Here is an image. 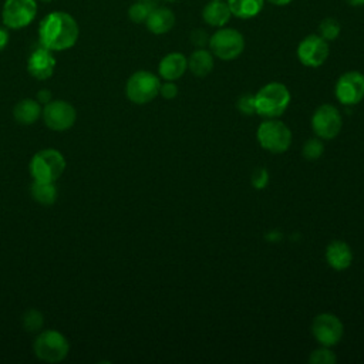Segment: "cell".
I'll return each instance as SVG.
<instances>
[{
    "instance_id": "obj_2",
    "label": "cell",
    "mask_w": 364,
    "mask_h": 364,
    "mask_svg": "<svg viewBox=\"0 0 364 364\" xmlns=\"http://www.w3.org/2000/svg\"><path fill=\"white\" fill-rule=\"evenodd\" d=\"M289 88L277 81L263 85L255 95L256 114L264 118H279L290 104Z\"/></svg>"
},
{
    "instance_id": "obj_28",
    "label": "cell",
    "mask_w": 364,
    "mask_h": 364,
    "mask_svg": "<svg viewBox=\"0 0 364 364\" xmlns=\"http://www.w3.org/2000/svg\"><path fill=\"white\" fill-rule=\"evenodd\" d=\"M237 109L243 114V115H253L256 114V107H255V95L252 94H243L239 97L237 102H236Z\"/></svg>"
},
{
    "instance_id": "obj_6",
    "label": "cell",
    "mask_w": 364,
    "mask_h": 364,
    "mask_svg": "<svg viewBox=\"0 0 364 364\" xmlns=\"http://www.w3.org/2000/svg\"><path fill=\"white\" fill-rule=\"evenodd\" d=\"M210 53L223 60L230 61L237 58L245 50V38L240 31L229 27H220L209 37Z\"/></svg>"
},
{
    "instance_id": "obj_35",
    "label": "cell",
    "mask_w": 364,
    "mask_h": 364,
    "mask_svg": "<svg viewBox=\"0 0 364 364\" xmlns=\"http://www.w3.org/2000/svg\"><path fill=\"white\" fill-rule=\"evenodd\" d=\"M351 6L358 7V6H364V0H347Z\"/></svg>"
},
{
    "instance_id": "obj_17",
    "label": "cell",
    "mask_w": 364,
    "mask_h": 364,
    "mask_svg": "<svg viewBox=\"0 0 364 364\" xmlns=\"http://www.w3.org/2000/svg\"><path fill=\"white\" fill-rule=\"evenodd\" d=\"M175 14L168 7H155L151 14L146 17V28L154 34H165L171 31L175 26Z\"/></svg>"
},
{
    "instance_id": "obj_37",
    "label": "cell",
    "mask_w": 364,
    "mask_h": 364,
    "mask_svg": "<svg viewBox=\"0 0 364 364\" xmlns=\"http://www.w3.org/2000/svg\"><path fill=\"white\" fill-rule=\"evenodd\" d=\"M43 1H51V0H43Z\"/></svg>"
},
{
    "instance_id": "obj_36",
    "label": "cell",
    "mask_w": 364,
    "mask_h": 364,
    "mask_svg": "<svg viewBox=\"0 0 364 364\" xmlns=\"http://www.w3.org/2000/svg\"><path fill=\"white\" fill-rule=\"evenodd\" d=\"M164 1H168V3H172V1H176V0H164Z\"/></svg>"
},
{
    "instance_id": "obj_25",
    "label": "cell",
    "mask_w": 364,
    "mask_h": 364,
    "mask_svg": "<svg viewBox=\"0 0 364 364\" xmlns=\"http://www.w3.org/2000/svg\"><path fill=\"white\" fill-rule=\"evenodd\" d=\"M324 152V145L321 142V138H310L306 141L303 146V156L307 161H316L318 159Z\"/></svg>"
},
{
    "instance_id": "obj_13",
    "label": "cell",
    "mask_w": 364,
    "mask_h": 364,
    "mask_svg": "<svg viewBox=\"0 0 364 364\" xmlns=\"http://www.w3.org/2000/svg\"><path fill=\"white\" fill-rule=\"evenodd\" d=\"M336 97L344 105H355L364 98V74L347 71L340 75L336 84Z\"/></svg>"
},
{
    "instance_id": "obj_18",
    "label": "cell",
    "mask_w": 364,
    "mask_h": 364,
    "mask_svg": "<svg viewBox=\"0 0 364 364\" xmlns=\"http://www.w3.org/2000/svg\"><path fill=\"white\" fill-rule=\"evenodd\" d=\"M203 21L212 27H223L232 17L228 3L225 0H210L202 10Z\"/></svg>"
},
{
    "instance_id": "obj_27",
    "label": "cell",
    "mask_w": 364,
    "mask_h": 364,
    "mask_svg": "<svg viewBox=\"0 0 364 364\" xmlns=\"http://www.w3.org/2000/svg\"><path fill=\"white\" fill-rule=\"evenodd\" d=\"M23 326L30 333L38 331L43 327V314L34 309L26 311V314L23 316Z\"/></svg>"
},
{
    "instance_id": "obj_34",
    "label": "cell",
    "mask_w": 364,
    "mask_h": 364,
    "mask_svg": "<svg viewBox=\"0 0 364 364\" xmlns=\"http://www.w3.org/2000/svg\"><path fill=\"white\" fill-rule=\"evenodd\" d=\"M269 3H272V4H274V6H286V4H289L291 0H267Z\"/></svg>"
},
{
    "instance_id": "obj_11",
    "label": "cell",
    "mask_w": 364,
    "mask_h": 364,
    "mask_svg": "<svg viewBox=\"0 0 364 364\" xmlns=\"http://www.w3.org/2000/svg\"><path fill=\"white\" fill-rule=\"evenodd\" d=\"M343 125L338 109L331 104L320 105L311 117V128L321 139H333L338 135Z\"/></svg>"
},
{
    "instance_id": "obj_9",
    "label": "cell",
    "mask_w": 364,
    "mask_h": 364,
    "mask_svg": "<svg viewBox=\"0 0 364 364\" xmlns=\"http://www.w3.org/2000/svg\"><path fill=\"white\" fill-rule=\"evenodd\" d=\"M311 334L324 347H333L340 343L344 334L341 320L331 313H321L311 323Z\"/></svg>"
},
{
    "instance_id": "obj_1",
    "label": "cell",
    "mask_w": 364,
    "mask_h": 364,
    "mask_svg": "<svg viewBox=\"0 0 364 364\" xmlns=\"http://www.w3.org/2000/svg\"><path fill=\"white\" fill-rule=\"evenodd\" d=\"M80 37L77 20L65 11L48 13L38 26L40 46L51 51H64L71 48Z\"/></svg>"
},
{
    "instance_id": "obj_20",
    "label": "cell",
    "mask_w": 364,
    "mask_h": 364,
    "mask_svg": "<svg viewBox=\"0 0 364 364\" xmlns=\"http://www.w3.org/2000/svg\"><path fill=\"white\" fill-rule=\"evenodd\" d=\"M13 115L18 124L31 125L41 115L40 102L34 101L31 98H24L16 104V107L13 109Z\"/></svg>"
},
{
    "instance_id": "obj_19",
    "label": "cell",
    "mask_w": 364,
    "mask_h": 364,
    "mask_svg": "<svg viewBox=\"0 0 364 364\" xmlns=\"http://www.w3.org/2000/svg\"><path fill=\"white\" fill-rule=\"evenodd\" d=\"M213 54L209 50L198 48L188 58V68L195 77H206L213 70Z\"/></svg>"
},
{
    "instance_id": "obj_30",
    "label": "cell",
    "mask_w": 364,
    "mask_h": 364,
    "mask_svg": "<svg viewBox=\"0 0 364 364\" xmlns=\"http://www.w3.org/2000/svg\"><path fill=\"white\" fill-rule=\"evenodd\" d=\"M191 41L198 48H203V46H206L209 43V36H208V33L205 30L195 28L191 33Z\"/></svg>"
},
{
    "instance_id": "obj_23",
    "label": "cell",
    "mask_w": 364,
    "mask_h": 364,
    "mask_svg": "<svg viewBox=\"0 0 364 364\" xmlns=\"http://www.w3.org/2000/svg\"><path fill=\"white\" fill-rule=\"evenodd\" d=\"M155 0H136L132 3L128 9V17L134 23H145L146 17L151 14V11L156 7Z\"/></svg>"
},
{
    "instance_id": "obj_12",
    "label": "cell",
    "mask_w": 364,
    "mask_h": 364,
    "mask_svg": "<svg viewBox=\"0 0 364 364\" xmlns=\"http://www.w3.org/2000/svg\"><path fill=\"white\" fill-rule=\"evenodd\" d=\"M297 58L306 67H320L328 57V43L318 34L306 36L297 46Z\"/></svg>"
},
{
    "instance_id": "obj_7",
    "label": "cell",
    "mask_w": 364,
    "mask_h": 364,
    "mask_svg": "<svg viewBox=\"0 0 364 364\" xmlns=\"http://www.w3.org/2000/svg\"><path fill=\"white\" fill-rule=\"evenodd\" d=\"M159 87L161 81L154 73L141 70L128 78L125 94L131 102L144 105L151 102L159 94Z\"/></svg>"
},
{
    "instance_id": "obj_14",
    "label": "cell",
    "mask_w": 364,
    "mask_h": 364,
    "mask_svg": "<svg viewBox=\"0 0 364 364\" xmlns=\"http://www.w3.org/2000/svg\"><path fill=\"white\" fill-rule=\"evenodd\" d=\"M55 64L53 51L40 46L31 51L27 60V71L33 78L43 81L53 75Z\"/></svg>"
},
{
    "instance_id": "obj_8",
    "label": "cell",
    "mask_w": 364,
    "mask_h": 364,
    "mask_svg": "<svg viewBox=\"0 0 364 364\" xmlns=\"http://www.w3.org/2000/svg\"><path fill=\"white\" fill-rule=\"evenodd\" d=\"M37 14L36 0H6L1 9V20L4 27L20 30L31 24Z\"/></svg>"
},
{
    "instance_id": "obj_16",
    "label": "cell",
    "mask_w": 364,
    "mask_h": 364,
    "mask_svg": "<svg viewBox=\"0 0 364 364\" xmlns=\"http://www.w3.org/2000/svg\"><path fill=\"white\" fill-rule=\"evenodd\" d=\"M326 260L334 270H346L353 263L351 247L343 240H333L326 249Z\"/></svg>"
},
{
    "instance_id": "obj_21",
    "label": "cell",
    "mask_w": 364,
    "mask_h": 364,
    "mask_svg": "<svg viewBox=\"0 0 364 364\" xmlns=\"http://www.w3.org/2000/svg\"><path fill=\"white\" fill-rule=\"evenodd\" d=\"M226 3L232 16L247 20L256 17L262 11L264 0H228Z\"/></svg>"
},
{
    "instance_id": "obj_33",
    "label": "cell",
    "mask_w": 364,
    "mask_h": 364,
    "mask_svg": "<svg viewBox=\"0 0 364 364\" xmlns=\"http://www.w3.org/2000/svg\"><path fill=\"white\" fill-rule=\"evenodd\" d=\"M37 101L46 105L47 102L51 101V92H50L48 90H41V91H38V94H37Z\"/></svg>"
},
{
    "instance_id": "obj_24",
    "label": "cell",
    "mask_w": 364,
    "mask_h": 364,
    "mask_svg": "<svg viewBox=\"0 0 364 364\" xmlns=\"http://www.w3.org/2000/svg\"><path fill=\"white\" fill-rule=\"evenodd\" d=\"M340 23L333 17H326L318 24V36L326 41H333L340 34Z\"/></svg>"
},
{
    "instance_id": "obj_26",
    "label": "cell",
    "mask_w": 364,
    "mask_h": 364,
    "mask_svg": "<svg viewBox=\"0 0 364 364\" xmlns=\"http://www.w3.org/2000/svg\"><path fill=\"white\" fill-rule=\"evenodd\" d=\"M336 361H337L336 354L330 350V347H324V346L311 351L309 357V363L311 364H333Z\"/></svg>"
},
{
    "instance_id": "obj_10",
    "label": "cell",
    "mask_w": 364,
    "mask_h": 364,
    "mask_svg": "<svg viewBox=\"0 0 364 364\" xmlns=\"http://www.w3.org/2000/svg\"><path fill=\"white\" fill-rule=\"evenodd\" d=\"M41 115L47 128L53 131H67L77 119L75 108L63 100L47 102L41 111Z\"/></svg>"
},
{
    "instance_id": "obj_29",
    "label": "cell",
    "mask_w": 364,
    "mask_h": 364,
    "mask_svg": "<svg viewBox=\"0 0 364 364\" xmlns=\"http://www.w3.org/2000/svg\"><path fill=\"white\" fill-rule=\"evenodd\" d=\"M252 186L256 189H263L269 183V172L264 168H256L250 178Z\"/></svg>"
},
{
    "instance_id": "obj_22",
    "label": "cell",
    "mask_w": 364,
    "mask_h": 364,
    "mask_svg": "<svg viewBox=\"0 0 364 364\" xmlns=\"http://www.w3.org/2000/svg\"><path fill=\"white\" fill-rule=\"evenodd\" d=\"M30 193L33 199H36L38 203L50 206L57 199V188L54 182H41V181H33L30 186Z\"/></svg>"
},
{
    "instance_id": "obj_4",
    "label": "cell",
    "mask_w": 364,
    "mask_h": 364,
    "mask_svg": "<svg viewBox=\"0 0 364 364\" xmlns=\"http://www.w3.org/2000/svg\"><path fill=\"white\" fill-rule=\"evenodd\" d=\"M256 135L260 146L272 154H283L291 145L290 128L277 118H266L259 125Z\"/></svg>"
},
{
    "instance_id": "obj_5",
    "label": "cell",
    "mask_w": 364,
    "mask_h": 364,
    "mask_svg": "<svg viewBox=\"0 0 364 364\" xmlns=\"http://www.w3.org/2000/svg\"><path fill=\"white\" fill-rule=\"evenodd\" d=\"M34 354L46 363H60L63 361L68 351V340L57 330H44L41 331L33 344Z\"/></svg>"
},
{
    "instance_id": "obj_32",
    "label": "cell",
    "mask_w": 364,
    "mask_h": 364,
    "mask_svg": "<svg viewBox=\"0 0 364 364\" xmlns=\"http://www.w3.org/2000/svg\"><path fill=\"white\" fill-rule=\"evenodd\" d=\"M9 44V31L7 27H0V51H3L6 48V46Z\"/></svg>"
},
{
    "instance_id": "obj_15",
    "label": "cell",
    "mask_w": 364,
    "mask_h": 364,
    "mask_svg": "<svg viewBox=\"0 0 364 364\" xmlns=\"http://www.w3.org/2000/svg\"><path fill=\"white\" fill-rule=\"evenodd\" d=\"M188 70V58L182 53H169L162 57L158 65L161 78L165 81H176Z\"/></svg>"
},
{
    "instance_id": "obj_3",
    "label": "cell",
    "mask_w": 364,
    "mask_h": 364,
    "mask_svg": "<svg viewBox=\"0 0 364 364\" xmlns=\"http://www.w3.org/2000/svg\"><path fill=\"white\" fill-rule=\"evenodd\" d=\"M28 169L33 181L55 182L65 169V159L57 149H41L31 158Z\"/></svg>"
},
{
    "instance_id": "obj_31",
    "label": "cell",
    "mask_w": 364,
    "mask_h": 364,
    "mask_svg": "<svg viewBox=\"0 0 364 364\" xmlns=\"http://www.w3.org/2000/svg\"><path fill=\"white\" fill-rule=\"evenodd\" d=\"M159 95L165 100H172L178 95V85L173 81H165L159 87Z\"/></svg>"
}]
</instances>
